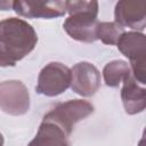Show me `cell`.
I'll return each mask as SVG.
<instances>
[{
  "mask_svg": "<svg viewBox=\"0 0 146 146\" xmlns=\"http://www.w3.org/2000/svg\"><path fill=\"white\" fill-rule=\"evenodd\" d=\"M38 35L32 25L22 18L0 21V67L15 66L36 46Z\"/></svg>",
  "mask_w": 146,
  "mask_h": 146,
  "instance_id": "6da1fadb",
  "label": "cell"
},
{
  "mask_svg": "<svg viewBox=\"0 0 146 146\" xmlns=\"http://www.w3.org/2000/svg\"><path fill=\"white\" fill-rule=\"evenodd\" d=\"M70 86L71 70L62 63L51 62L40 71L35 90L40 95L55 97L66 91Z\"/></svg>",
  "mask_w": 146,
  "mask_h": 146,
  "instance_id": "5b68a950",
  "label": "cell"
},
{
  "mask_svg": "<svg viewBox=\"0 0 146 146\" xmlns=\"http://www.w3.org/2000/svg\"><path fill=\"white\" fill-rule=\"evenodd\" d=\"M121 99L127 114L135 115L141 113L146 107V90L140 87L131 75L123 82Z\"/></svg>",
  "mask_w": 146,
  "mask_h": 146,
  "instance_id": "30bf717a",
  "label": "cell"
},
{
  "mask_svg": "<svg viewBox=\"0 0 146 146\" xmlns=\"http://www.w3.org/2000/svg\"><path fill=\"white\" fill-rule=\"evenodd\" d=\"M3 143H5V140H3V136H2V133L0 132V146H3Z\"/></svg>",
  "mask_w": 146,
  "mask_h": 146,
  "instance_id": "9a60e30c",
  "label": "cell"
},
{
  "mask_svg": "<svg viewBox=\"0 0 146 146\" xmlns=\"http://www.w3.org/2000/svg\"><path fill=\"white\" fill-rule=\"evenodd\" d=\"M71 88L82 97L94 96L100 88V73L97 67L89 62L76 63L71 68Z\"/></svg>",
  "mask_w": 146,
  "mask_h": 146,
  "instance_id": "52a82bcc",
  "label": "cell"
},
{
  "mask_svg": "<svg viewBox=\"0 0 146 146\" xmlns=\"http://www.w3.org/2000/svg\"><path fill=\"white\" fill-rule=\"evenodd\" d=\"M115 23L130 27L136 32L144 31L146 26V3L136 1H119L114 9Z\"/></svg>",
  "mask_w": 146,
  "mask_h": 146,
  "instance_id": "9c48e42d",
  "label": "cell"
},
{
  "mask_svg": "<svg viewBox=\"0 0 146 146\" xmlns=\"http://www.w3.org/2000/svg\"><path fill=\"white\" fill-rule=\"evenodd\" d=\"M67 137L57 124L42 121L35 137L27 146H71Z\"/></svg>",
  "mask_w": 146,
  "mask_h": 146,
  "instance_id": "8fae6325",
  "label": "cell"
},
{
  "mask_svg": "<svg viewBox=\"0 0 146 146\" xmlns=\"http://www.w3.org/2000/svg\"><path fill=\"white\" fill-rule=\"evenodd\" d=\"M66 11L70 16L63 27L74 40L91 43L97 40L96 29L98 25L97 1H66Z\"/></svg>",
  "mask_w": 146,
  "mask_h": 146,
  "instance_id": "7a4b0ae2",
  "label": "cell"
},
{
  "mask_svg": "<svg viewBox=\"0 0 146 146\" xmlns=\"http://www.w3.org/2000/svg\"><path fill=\"white\" fill-rule=\"evenodd\" d=\"M124 33V29L115 22H98L96 29L97 40H100L105 44H116L120 36Z\"/></svg>",
  "mask_w": 146,
  "mask_h": 146,
  "instance_id": "4fadbf2b",
  "label": "cell"
},
{
  "mask_svg": "<svg viewBox=\"0 0 146 146\" xmlns=\"http://www.w3.org/2000/svg\"><path fill=\"white\" fill-rule=\"evenodd\" d=\"M117 49L130 60L132 78L141 83H146V36L141 32H124L116 42Z\"/></svg>",
  "mask_w": 146,
  "mask_h": 146,
  "instance_id": "3957f363",
  "label": "cell"
},
{
  "mask_svg": "<svg viewBox=\"0 0 146 146\" xmlns=\"http://www.w3.org/2000/svg\"><path fill=\"white\" fill-rule=\"evenodd\" d=\"M0 110L9 115L19 116L30 110V94L19 80L0 82Z\"/></svg>",
  "mask_w": 146,
  "mask_h": 146,
  "instance_id": "8992f818",
  "label": "cell"
},
{
  "mask_svg": "<svg viewBox=\"0 0 146 146\" xmlns=\"http://www.w3.org/2000/svg\"><path fill=\"white\" fill-rule=\"evenodd\" d=\"M13 9V1H0V10Z\"/></svg>",
  "mask_w": 146,
  "mask_h": 146,
  "instance_id": "5bb4252c",
  "label": "cell"
},
{
  "mask_svg": "<svg viewBox=\"0 0 146 146\" xmlns=\"http://www.w3.org/2000/svg\"><path fill=\"white\" fill-rule=\"evenodd\" d=\"M94 111V105L88 100L71 99L56 105L43 116V121L57 124L67 136H70L74 125L91 115Z\"/></svg>",
  "mask_w": 146,
  "mask_h": 146,
  "instance_id": "277c9868",
  "label": "cell"
},
{
  "mask_svg": "<svg viewBox=\"0 0 146 146\" xmlns=\"http://www.w3.org/2000/svg\"><path fill=\"white\" fill-rule=\"evenodd\" d=\"M16 14L26 18H55L66 13V1H13Z\"/></svg>",
  "mask_w": 146,
  "mask_h": 146,
  "instance_id": "ba28073f",
  "label": "cell"
},
{
  "mask_svg": "<svg viewBox=\"0 0 146 146\" xmlns=\"http://www.w3.org/2000/svg\"><path fill=\"white\" fill-rule=\"evenodd\" d=\"M103 76L106 86L115 88L131 76L129 64L124 60L116 59L107 63L103 68Z\"/></svg>",
  "mask_w": 146,
  "mask_h": 146,
  "instance_id": "7c38bea8",
  "label": "cell"
}]
</instances>
